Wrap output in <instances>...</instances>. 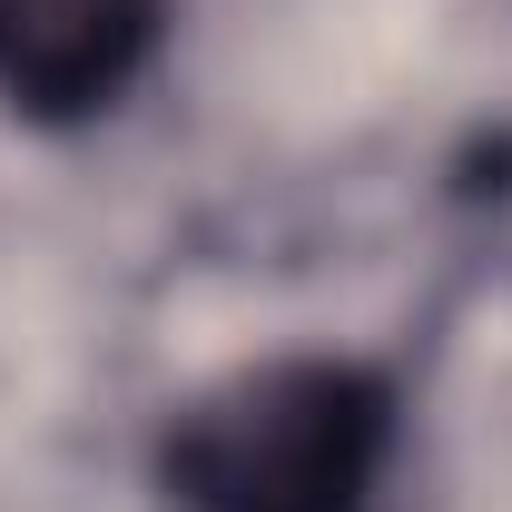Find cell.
Returning <instances> with one entry per match:
<instances>
[{
	"label": "cell",
	"instance_id": "obj_1",
	"mask_svg": "<svg viewBox=\"0 0 512 512\" xmlns=\"http://www.w3.org/2000/svg\"><path fill=\"white\" fill-rule=\"evenodd\" d=\"M394 463V384L345 355H276L207 384L158 444L178 512H365Z\"/></svg>",
	"mask_w": 512,
	"mask_h": 512
},
{
	"label": "cell",
	"instance_id": "obj_2",
	"mask_svg": "<svg viewBox=\"0 0 512 512\" xmlns=\"http://www.w3.org/2000/svg\"><path fill=\"white\" fill-rule=\"evenodd\" d=\"M168 40V0H0V109L40 128L99 119Z\"/></svg>",
	"mask_w": 512,
	"mask_h": 512
}]
</instances>
